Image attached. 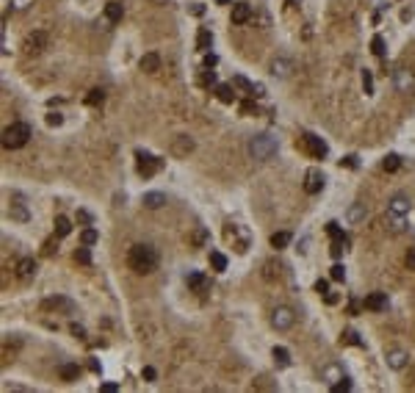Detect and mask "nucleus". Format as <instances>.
Instances as JSON below:
<instances>
[{"instance_id": "15", "label": "nucleus", "mask_w": 415, "mask_h": 393, "mask_svg": "<svg viewBox=\"0 0 415 393\" xmlns=\"http://www.w3.org/2000/svg\"><path fill=\"white\" fill-rule=\"evenodd\" d=\"M252 20V6L249 3H236L232 6V25H246Z\"/></svg>"}, {"instance_id": "43", "label": "nucleus", "mask_w": 415, "mask_h": 393, "mask_svg": "<svg viewBox=\"0 0 415 393\" xmlns=\"http://www.w3.org/2000/svg\"><path fill=\"white\" fill-rule=\"evenodd\" d=\"M142 376H144V380H147V382H155V380H158V371H155L152 366H147V368L142 371Z\"/></svg>"}, {"instance_id": "36", "label": "nucleus", "mask_w": 415, "mask_h": 393, "mask_svg": "<svg viewBox=\"0 0 415 393\" xmlns=\"http://www.w3.org/2000/svg\"><path fill=\"white\" fill-rule=\"evenodd\" d=\"M371 53L376 56V58H385V39H382V36H374L371 39Z\"/></svg>"}, {"instance_id": "33", "label": "nucleus", "mask_w": 415, "mask_h": 393, "mask_svg": "<svg viewBox=\"0 0 415 393\" xmlns=\"http://www.w3.org/2000/svg\"><path fill=\"white\" fill-rule=\"evenodd\" d=\"M97 241H100V236H97V230H92V227H86V230L80 232V244H86V246H94Z\"/></svg>"}, {"instance_id": "21", "label": "nucleus", "mask_w": 415, "mask_h": 393, "mask_svg": "<svg viewBox=\"0 0 415 393\" xmlns=\"http://www.w3.org/2000/svg\"><path fill=\"white\" fill-rule=\"evenodd\" d=\"M191 150H194V142H191L188 136H178V138H174V147H172L174 155H180V158H183V155L191 152Z\"/></svg>"}, {"instance_id": "25", "label": "nucleus", "mask_w": 415, "mask_h": 393, "mask_svg": "<svg viewBox=\"0 0 415 393\" xmlns=\"http://www.w3.org/2000/svg\"><path fill=\"white\" fill-rule=\"evenodd\" d=\"M210 44H214V34H210L208 28H200V34H196V48H200L202 53H208Z\"/></svg>"}, {"instance_id": "56", "label": "nucleus", "mask_w": 415, "mask_h": 393, "mask_svg": "<svg viewBox=\"0 0 415 393\" xmlns=\"http://www.w3.org/2000/svg\"><path fill=\"white\" fill-rule=\"evenodd\" d=\"M89 368L94 371V374H100V363H97V360H89Z\"/></svg>"}, {"instance_id": "2", "label": "nucleus", "mask_w": 415, "mask_h": 393, "mask_svg": "<svg viewBox=\"0 0 415 393\" xmlns=\"http://www.w3.org/2000/svg\"><path fill=\"white\" fill-rule=\"evenodd\" d=\"M30 136H34V130H30L28 122H14V125H8L6 130H3V147L6 150H22L25 144L30 142Z\"/></svg>"}, {"instance_id": "54", "label": "nucleus", "mask_w": 415, "mask_h": 393, "mask_svg": "<svg viewBox=\"0 0 415 393\" xmlns=\"http://www.w3.org/2000/svg\"><path fill=\"white\" fill-rule=\"evenodd\" d=\"M53 250H56V238H50L48 244H44V255H53Z\"/></svg>"}, {"instance_id": "9", "label": "nucleus", "mask_w": 415, "mask_h": 393, "mask_svg": "<svg viewBox=\"0 0 415 393\" xmlns=\"http://www.w3.org/2000/svg\"><path fill=\"white\" fill-rule=\"evenodd\" d=\"M410 208H412V202H410L407 194H396L390 200V205H388V216H407Z\"/></svg>"}, {"instance_id": "20", "label": "nucleus", "mask_w": 415, "mask_h": 393, "mask_svg": "<svg viewBox=\"0 0 415 393\" xmlns=\"http://www.w3.org/2000/svg\"><path fill=\"white\" fill-rule=\"evenodd\" d=\"M124 14V6L119 3V0H111V3H106V20L108 22H119Z\"/></svg>"}, {"instance_id": "37", "label": "nucleus", "mask_w": 415, "mask_h": 393, "mask_svg": "<svg viewBox=\"0 0 415 393\" xmlns=\"http://www.w3.org/2000/svg\"><path fill=\"white\" fill-rule=\"evenodd\" d=\"M102 100H106V92L102 89H92L86 94V106H102Z\"/></svg>"}, {"instance_id": "42", "label": "nucleus", "mask_w": 415, "mask_h": 393, "mask_svg": "<svg viewBox=\"0 0 415 393\" xmlns=\"http://www.w3.org/2000/svg\"><path fill=\"white\" fill-rule=\"evenodd\" d=\"M241 111H244V116H255L258 114V106L252 100H246V102H241Z\"/></svg>"}, {"instance_id": "59", "label": "nucleus", "mask_w": 415, "mask_h": 393, "mask_svg": "<svg viewBox=\"0 0 415 393\" xmlns=\"http://www.w3.org/2000/svg\"><path fill=\"white\" fill-rule=\"evenodd\" d=\"M166 3H169V0H166Z\"/></svg>"}, {"instance_id": "44", "label": "nucleus", "mask_w": 415, "mask_h": 393, "mask_svg": "<svg viewBox=\"0 0 415 393\" xmlns=\"http://www.w3.org/2000/svg\"><path fill=\"white\" fill-rule=\"evenodd\" d=\"M61 122H64V116H61V114H48V125L50 128H58Z\"/></svg>"}, {"instance_id": "6", "label": "nucleus", "mask_w": 415, "mask_h": 393, "mask_svg": "<svg viewBox=\"0 0 415 393\" xmlns=\"http://www.w3.org/2000/svg\"><path fill=\"white\" fill-rule=\"evenodd\" d=\"M302 150L308 155H313V158H326V152H330V147H326L324 138L313 136V133H304L302 136Z\"/></svg>"}, {"instance_id": "22", "label": "nucleus", "mask_w": 415, "mask_h": 393, "mask_svg": "<svg viewBox=\"0 0 415 393\" xmlns=\"http://www.w3.org/2000/svg\"><path fill=\"white\" fill-rule=\"evenodd\" d=\"M58 374H61V380H64V382H75L78 376H80V366H78V363H64L58 368Z\"/></svg>"}, {"instance_id": "13", "label": "nucleus", "mask_w": 415, "mask_h": 393, "mask_svg": "<svg viewBox=\"0 0 415 393\" xmlns=\"http://www.w3.org/2000/svg\"><path fill=\"white\" fill-rule=\"evenodd\" d=\"M232 86H236V89H241V92H246L249 97H263V94H266V92H263V86L249 84L246 78H241V75H236V78H232Z\"/></svg>"}, {"instance_id": "10", "label": "nucleus", "mask_w": 415, "mask_h": 393, "mask_svg": "<svg viewBox=\"0 0 415 393\" xmlns=\"http://www.w3.org/2000/svg\"><path fill=\"white\" fill-rule=\"evenodd\" d=\"M42 310H44V313H50V310H64V313H72V310H75V304H72V299H66V296H50V299H44V302H42Z\"/></svg>"}, {"instance_id": "40", "label": "nucleus", "mask_w": 415, "mask_h": 393, "mask_svg": "<svg viewBox=\"0 0 415 393\" xmlns=\"http://www.w3.org/2000/svg\"><path fill=\"white\" fill-rule=\"evenodd\" d=\"M330 274H332V280H335V282H344V280H346V268L340 266V263H335Z\"/></svg>"}, {"instance_id": "45", "label": "nucleus", "mask_w": 415, "mask_h": 393, "mask_svg": "<svg viewBox=\"0 0 415 393\" xmlns=\"http://www.w3.org/2000/svg\"><path fill=\"white\" fill-rule=\"evenodd\" d=\"M332 390H335V393H344V390H352V382H349V380H344V382H335V385H332Z\"/></svg>"}, {"instance_id": "31", "label": "nucleus", "mask_w": 415, "mask_h": 393, "mask_svg": "<svg viewBox=\"0 0 415 393\" xmlns=\"http://www.w3.org/2000/svg\"><path fill=\"white\" fill-rule=\"evenodd\" d=\"M290 244V232H274L272 236V246L274 250H285Z\"/></svg>"}, {"instance_id": "24", "label": "nucleus", "mask_w": 415, "mask_h": 393, "mask_svg": "<svg viewBox=\"0 0 415 393\" xmlns=\"http://www.w3.org/2000/svg\"><path fill=\"white\" fill-rule=\"evenodd\" d=\"M272 358H274V363H277L280 368H288V366H290V352L285 349V346H274Z\"/></svg>"}, {"instance_id": "1", "label": "nucleus", "mask_w": 415, "mask_h": 393, "mask_svg": "<svg viewBox=\"0 0 415 393\" xmlns=\"http://www.w3.org/2000/svg\"><path fill=\"white\" fill-rule=\"evenodd\" d=\"M160 263V255L152 244H133L128 252V266L136 274H152Z\"/></svg>"}, {"instance_id": "26", "label": "nucleus", "mask_w": 415, "mask_h": 393, "mask_svg": "<svg viewBox=\"0 0 415 393\" xmlns=\"http://www.w3.org/2000/svg\"><path fill=\"white\" fill-rule=\"evenodd\" d=\"M186 282H188V288H191V291H196V294L208 291V280L202 277V274H188V277H186Z\"/></svg>"}, {"instance_id": "53", "label": "nucleus", "mask_w": 415, "mask_h": 393, "mask_svg": "<svg viewBox=\"0 0 415 393\" xmlns=\"http://www.w3.org/2000/svg\"><path fill=\"white\" fill-rule=\"evenodd\" d=\"M216 61H219L216 56H210V53L205 56V66H208V70H210V66H216Z\"/></svg>"}, {"instance_id": "41", "label": "nucleus", "mask_w": 415, "mask_h": 393, "mask_svg": "<svg viewBox=\"0 0 415 393\" xmlns=\"http://www.w3.org/2000/svg\"><path fill=\"white\" fill-rule=\"evenodd\" d=\"M200 84H202V86H216V72H210V70L202 72V75H200Z\"/></svg>"}, {"instance_id": "11", "label": "nucleus", "mask_w": 415, "mask_h": 393, "mask_svg": "<svg viewBox=\"0 0 415 393\" xmlns=\"http://www.w3.org/2000/svg\"><path fill=\"white\" fill-rule=\"evenodd\" d=\"M17 277L22 282L34 280V277H36V260H34V258H20V260H17Z\"/></svg>"}, {"instance_id": "29", "label": "nucleus", "mask_w": 415, "mask_h": 393, "mask_svg": "<svg viewBox=\"0 0 415 393\" xmlns=\"http://www.w3.org/2000/svg\"><path fill=\"white\" fill-rule=\"evenodd\" d=\"M8 214H12V219L17 222H28V208H25V202H12V208H8Z\"/></svg>"}, {"instance_id": "8", "label": "nucleus", "mask_w": 415, "mask_h": 393, "mask_svg": "<svg viewBox=\"0 0 415 393\" xmlns=\"http://www.w3.org/2000/svg\"><path fill=\"white\" fill-rule=\"evenodd\" d=\"M48 42H50V39H48V34H44V30H34V34L25 36L22 48H25V53H28V56H39L42 50L48 48Z\"/></svg>"}, {"instance_id": "7", "label": "nucleus", "mask_w": 415, "mask_h": 393, "mask_svg": "<svg viewBox=\"0 0 415 393\" xmlns=\"http://www.w3.org/2000/svg\"><path fill=\"white\" fill-rule=\"evenodd\" d=\"M294 322H296V313H294L290 308H285V304L272 313V327L280 330V332H288V330L294 327Z\"/></svg>"}, {"instance_id": "50", "label": "nucleus", "mask_w": 415, "mask_h": 393, "mask_svg": "<svg viewBox=\"0 0 415 393\" xmlns=\"http://www.w3.org/2000/svg\"><path fill=\"white\" fill-rule=\"evenodd\" d=\"M407 268L410 272H415V246L410 250V255H407Z\"/></svg>"}, {"instance_id": "18", "label": "nucleus", "mask_w": 415, "mask_h": 393, "mask_svg": "<svg viewBox=\"0 0 415 393\" xmlns=\"http://www.w3.org/2000/svg\"><path fill=\"white\" fill-rule=\"evenodd\" d=\"M144 208H150V210H158V208H164L169 200H166V194H160V191H150V194H144Z\"/></svg>"}, {"instance_id": "34", "label": "nucleus", "mask_w": 415, "mask_h": 393, "mask_svg": "<svg viewBox=\"0 0 415 393\" xmlns=\"http://www.w3.org/2000/svg\"><path fill=\"white\" fill-rule=\"evenodd\" d=\"M340 344H346V346H366V344H362V338L354 332V330H346L344 338H340Z\"/></svg>"}, {"instance_id": "47", "label": "nucleus", "mask_w": 415, "mask_h": 393, "mask_svg": "<svg viewBox=\"0 0 415 393\" xmlns=\"http://www.w3.org/2000/svg\"><path fill=\"white\" fill-rule=\"evenodd\" d=\"M316 291H318L321 296H326V294H330V282H326V280H318V282H316Z\"/></svg>"}, {"instance_id": "38", "label": "nucleus", "mask_w": 415, "mask_h": 393, "mask_svg": "<svg viewBox=\"0 0 415 393\" xmlns=\"http://www.w3.org/2000/svg\"><path fill=\"white\" fill-rule=\"evenodd\" d=\"M210 266H214L216 272H224L227 268V258L222 255V252H210Z\"/></svg>"}, {"instance_id": "14", "label": "nucleus", "mask_w": 415, "mask_h": 393, "mask_svg": "<svg viewBox=\"0 0 415 393\" xmlns=\"http://www.w3.org/2000/svg\"><path fill=\"white\" fill-rule=\"evenodd\" d=\"M393 84H396L398 92H410L415 86V78L410 70H396V75H393Z\"/></svg>"}, {"instance_id": "28", "label": "nucleus", "mask_w": 415, "mask_h": 393, "mask_svg": "<svg viewBox=\"0 0 415 393\" xmlns=\"http://www.w3.org/2000/svg\"><path fill=\"white\" fill-rule=\"evenodd\" d=\"M366 216H368V210H366V205H362V202H357V205H352V208H349V222H352V224H360Z\"/></svg>"}, {"instance_id": "52", "label": "nucleus", "mask_w": 415, "mask_h": 393, "mask_svg": "<svg viewBox=\"0 0 415 393\" xmlns=\"http://www.w3.org/2000/svg\"><path fill=\"white\" fill-rule=\"evenodd\" d=\"M194 241H196V244H200V246H202V244H205V241H208V232H205V230H196V236H194Z\"/></svg>"}, {"instance_id": "3", "label": "nucleus", "mask_w": 415, "mask_h": 393, "mask_svg": "<svg viewBox=\"0 0 415 393\" xmlns=\"http://www.w3.org/2000/svg\"><path fill=\"white\" fill-rule=\"evenodd\" d=\"M249 152H252V158L255 161H272L274 155H277V142H274L272 136H255L252 142H249Z\"/></svg>"}, {"instance_id": "4", "label": "nucleus", "mask_w": 415, "mask_h": 393, "mask_svg": "<svg viewBox=\"0 0 415 393\" xmlns=\"http://www.w3.org/2000/svg\"><path fill=\"white\" fill-rule=\"evenodd\" d=\"M326 232H330V238H332L330 255L332 258H340L346 250H349V236H346V232L338 227V222H330V224H326Z\"/></svg>"}, {"instance_id": "51", "label": "nucleus", "mask_w": 415, "mask_h": 393, "mask_svg": "<svg viewBox=\"0 0 415 393\" xmlns=\"http://www.w3.org/2000/svg\"><path fill=\"white\" fill-rule=\"evenodd\" d=\"M340 166H349V169H354V166H357V158H354V155H349V158H344V161H340Z\"/></svg>"}, {"instance_id": "23", "label": "nucleus", "mask_w": 415, "mask_h": 393, "mask_svg": "<svg viewBox=\"0 0 415 393\" xmlns=\"http://www.w3.org/2000/svg\"><path fill=\"white\" fill-rule=\"evenodd\" d=\"M236 86L232 84H222V86H216V97H219L222 102H224V106H230V102H236Z\"/></svg>"}, {"instance_id": "57", "label": "nucleus", "mask_w": 415, "mask_h": 393, "mask_svg": "<svg viewBox=\"0 0 415 393\" xmlns=\"http://www.w3.org/2000/svg\"><path fill=\"white\" fill-rule=\"evenodd\" d=\"M324 299H326V304H335V302H338V296H335V294H326Z\"/></svg>"}, {"instance_id": "32", "label": "nucleus", "mask_w": 415, "mask_h": 393, "mask_svg": "<svg viewBox=\"0 0 415 393\" xmlns=\"http://www.w3.org/2000/svg\"><path fill=\"white\" fill-rule=\"evenodd\" d=\"M382 169H385V172H398V169H402V155H388Z\"/></svg>"}, {"instance_id": "49", "label": "nucleus", "mask_w": 415, "mask_h": 393, "mask_svg": "<svg viewBox=\"0 0 415 393\" xmlns=\"http://www.w3.org/2000/svg\"><path fill=\"white\" fill-rule=\"evenodd\" d=\"M70 330H72V335H75V338H86V330H83L80 324H72Z\"/></svg>"}, {"instance_id": "39", "label": "nucleus", "mask_w": 415, "mask_h": 393, "mask_svg": "<svg viewBox=\"0 0 415 393\" xmlns=\"http://www.w3.org/2000/svg\"><path fill=\"white\" fill-rule=\"evenodd\" d=\"M362 89H366V94H374V75L368 70H362Z\"/></svg>"}, {"instance_id": "17", "label": "nucleus", "mask_w": 415, "mask_h": 393, "mask_svg": "<svg viewBox=\"0 0 415 393\" xmlns=\"http://www.w3.org/2000/svg\"><path fill=\"white\" fill-rule=\"evenodd\" d=\"M324 188V174L321 172H308V180H304V191H308V194H318V191Z\"/></svg>"}, {"instance_id": "35", "label": "nucleus", "mask_w": 415, "mask_h": 393, "mask_svg": "<svg viewBox=\"0 0 415 393\" xmlns=\"http://www.w3.org/2000/svg\"><path fill=\"white\" fill-rule=\"evenodd\" d=\"M75 260L80 263V266H92V250H89V246H86V244H83L80 250L75 252Z\"/></svg>"}, {"instance_id": "55", "label": "nucleus", "mask_w": 415, "mask_h": 393, "mask_svg": "<svg viewBox=\"0 0 415 393\" xmlns=\"http://www.w3.org/2000/svg\"><path fill=\"white\" fill-rule=\"evenodd\" d=\"M102 390H106V393H114V390H119V385H114V382H106V385H102Z\"/></svg>"}, {"instance_id": "30", "label": "nucleus", "mask_w": 415, "mask_h": 393, "mask_svg": "<svg viewBox=\"0 0 415 393\" xmlns=\"http://www.w3.org/2000/svg\"><path fill=\"white\" fill-rule=\"evenodd\" d=\"M288 72H290V61H288V58H274V64H272V75L285 78Z\"/></svg>"}, {"instance_id": "19", "label": "nucleus", "mask_w": 415, "mask_h": 393, "mask_svg": "<svg viewBox=\"0 0 415 393\" xmlns=\"http://www.w3.org/2000/svg\"><path fill=\"white\" fill-rule=\"evenodd\" d=\"M138 66H142L144 72H150V75H152V72L160 70V56L158 53H144L142 61H138Z\"/></svg>"}, {"instance_id": "48", "label": "nucleus", "mask_w": 415, "mask_h": 393, "mask_svg": "<svg viewBox=\"0 0 415 393\" xmlns=\"http://www.w3.org/2000/svg\"><path fill=\"white\" fill-rule=\"evenodd\" d=\"M78 222L80 224H92V214L89 210H78Z\"/></svg>"}, {"instance_id": "16", "label": "nucleus", "mask_w": 415, "mask_h": 393, "mask_svg": "<svg viewBox=\"0 0 415 393\" xmlns=\"http://www.w3.org/2000/svg\"><path fill=\"white\" fill-rule=\"evenodd\" d=\"M366 310H374V313H382V310H388V296L385 294H368L366 296Z\"/></svg>"}, {"instance_id": "58", "label": "nucleus", "mask_w": 415, "mask_h": 393, "mask_svg": "<svg viewBox=\"0 0 415 393\" xmlns=\"http://www.w3.org/2000/svg\"><path fill=\"white\" fill-rule=\"evenodd\" d=\"M216 3H219V6H230V0H216Z\"/></svg>"}, {"instance_id": "27", "label": "nucleus", "mask_w": 415, "mask_h": 393, "mask_svg": "<svg viewBox=\"0 0 415 393\" xmlns=\"http://www.w3.org/2000/svg\"><path fill=\"white\" fill-rule=\"evenodd\" d=\"M70 232H72V222L66 219V216H56V236H58V238H66Z\"/></svg>"}, {"instance_id": "5", "label": "nucleus", "mask_w": 415, "mask_h": 393, "mask_svg": "<svg viewBox=\"0 0 415 393\" xmlns=\"http://www.w3.org/2000/svg\"><path fill=\"white\" fill-rule=\"evenodd\" d=\"M160 166H164L160 158H155V155H150V152H136V169H138V174H142L144 180L152 178V174H158Z\"/></svg>"}, {"instance_id": "12", "label": "nucleus", "mask_w": 415, "mask_h": 393, "mask_svg": "<svg viewBox=\"0 0 415 393\" xmlns=\"http://www.w3.org/2000/svg\"><path fill=\"white\" fill-rule=\"evenodd\" d=\"M385 360H388V366H390L393 371H402L404 366L410 363V354H407L404 349H390V352L385 354Z\"/></svg>"}, {"instance_id": "46", "label": "nucleus", "mask_w": 415, "mask_h": 393, "mask_svg": "<svg viewBox=\"0 0 415 393\" xmlns=\"http://www.w3.org/2000/svg\"><path fill=\"white\" fill-rule=\"evenodd\" d=\"M34 0H12V6H14V12H25V8L30 6Z\"/></svg>"}]
</instances>
